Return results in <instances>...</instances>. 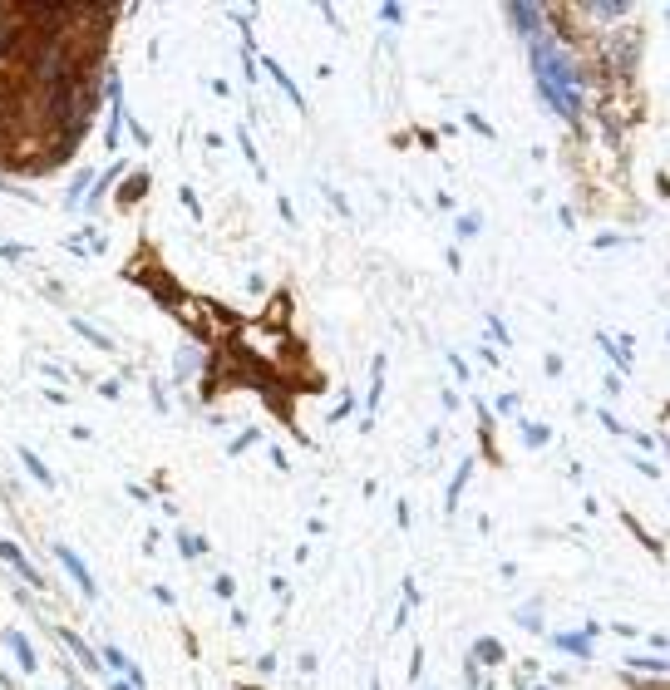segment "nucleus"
Wrapping results in <instances>:
<instances>
[{
    "label": "nucleus",
    "instance_id": "f8f14e48",
    "mask_svg": "<svg viewBox=\"0 0 670 690\" xmlns=\"http://www.w3.org/2000/svg\"><path fill=\"white\" fill-rule=\"evenodd\" d=\"M70 646H74V656H79V661H84V666H94V656H89V646H84V641H79V636H70Z\"/></svg>",
    "mask_w": 670,
    "mask_h": 690
},
{
    "label": "nucleus",
    "instance_id": "0eeeda50",
    "mask_svg": "<svg viewBox=\"0 0 670 690\" xmlns=\"http://www.w3.org/2000/svg\"><path fill=\"white\" fill-rule=\"evenodd\" d=\"M557 646H562V651H577V656H587V651H591V646H587V636H577V631L557 636Z\"/></svg>",
    "mask_w": 670,
    "mask_h": 690
},
{
    "label": "nucleus",
    "instance_id": "1a4fd4ad",
    "mask_svg": "<svg viewBox=\"0 0 670 690\" xmlns=\"http://www.w3.org/2000/svg\"><path fill=\"white\" fill-rule=\"evenodd\" d=\"M464 484H468V463L459 468V479H454V488H449V508H459V493H464Z\"/></svg>",
    "mask_w": 670,
    "mask_h": 690
},
{
    "label": "nucleus",
    "instance_id": "423d86ee",
    "mask_svg": "<svg viewBox=\"0 0 670 690\" xmlns=\"http://www.w3.org/2000/svg\"><path fill=\"white\" fill-rule=\"evenodd\" d=\"M148 291H158L168 306H178V291H173V281H168V277H148Z\"/></svg>",
    "mask_w": 670,
    "mask_h": 690
},
{
    "label": "nucleus",
    "instance_id": "9d476101",
    "mask_svg": "<svg viewBox=\"0 0 670 690\" xmlns=\"http://www.w3.org/2000/svg\"><path fill=\"white\" fill-rule=\"evenodd\" d=\"M498 656H502V646H498V641H488V636H483V641H478V661H498Z\"/></svg>",
    "mask_w": 670,
    "mask_h": 690
},
{
    "label": "nucleus",
    "instance_id": "7ed1b4c3",
    "mask_svg": "<svg viewBox=\"0 0 670 690\" xmlns=\"http://www.w3.org/2000/svg\"><path fill=\"white\" fill-rule=\"evenodd\" d=\"M6 646L15 651V661H20V671H25V675H35V646L25 641L20 631H6Z\"/></svg>",
    "mask_w": 670,
    "mask_h": 690
},
{
    "label": "nucleus",
    "instance_id": "9b49d317",
    "mask_svg": "<svg viewBox=\"0 0 670 690\" xmlns=\"http://www.w3.org/2000/svg\"><path fill=\"white\" fill-rule=\"evenodd\" d=\"M178 548H183V557H197V552H202V538H188V533H183Z\"/></svg>",
    "mask_w": 670,
    "mask_h": 690
},
{
    "label": "nucleus",
    "instance_id": "20e7f679",
    "mask_svg": "<svg viewBox=\"0 0 670 690\" xmlns=\"http://www.w3.org/2000/svg\"><path fill=\"white\" fill-rule=\"evenodd\" d=\"M104 661H108V671H124V675H133L138 666H129V656L119 651V646H104Z\"/></svg>",
    "mask_w": 670,
    "mask_h": 690
},
{
    "label": "nucleus",
    "instance_id": "39448f33",
    "mask_svg": "<svg viewBox=\"0 0 670 690\" xmlns=\"http://www.w3.org/2000/svg\"><path fill=\"white\" fill-rule=\"evenodd\" d=\"M20 459H25V468H30V473H35V484H44V488H49V484H54V479H49V468H44V463H40V459H35V454H30V449H20Z\"/></svg>",
    "mask_w": 670,
    "mask_h": 690
},
{
    "label": "nucleus",
    "instance_id": "ddd939ff",
    "mask_svg": "<svg viewBox=\"0 0 670 690\" xmlns=\"http://www.w3.org/2000/svg\"><path fill=\"white\" fill-rule=\"evenodd\" d=\"M108 690H133V685H108Z\"/></svg>",
    "mask_w": 670,
    "mask_h": 690
},
{
    "label": "nucleus",
    "instance_id": "6e6552de",
    "mask_svg": "<svg viewBox=\"0 0 670 690\" xmlns=\"http://www.w3.org/2000/svg\"><path fill=\"white\" fill-rule=\"evenodd\" d=\"M143 188H148V178H143V173H138V178H129V183H124V192H119V202H138V197H143Z\"/></svg>",
    "mask_w": 670,
    "mask_h": 690
},
{
    "label": "nucleus",
    "instance_id": "f257e3e1",
    "mask_svg": "<svg viewBox=\"0 0 670 690\" xmlns=\"http://www.w3.org/2000/svg\"><path fill=\"white\" fill-rule=\"evenodd\" d=\"M54 557H60V562H65V572H70V577L79 582V592H84V597H94V577H89L84 557H79V552H70L65 543H54Z\"/></svg>",
    "mask_w": 670,
    "mask_h": 690
},
{
    "label": "nucleus",
    "instance_id": "f03ea898",
    "mask_svg": "<svg viewBox=\"0 0 670 690\" xmlns=\"http://www.w3.org/2000/svg\"><path fill=\"white\" fill-rule=\"evenodd\" d=\"M0 557H6V562H10V567H15V572H20L25 582H35V587H40V572H35V567L25 562V552H20L15 543H6V538H0Z\"/></svg>",
    "mask_w": 670,
    "mask_h": 690
}]
</instances>
